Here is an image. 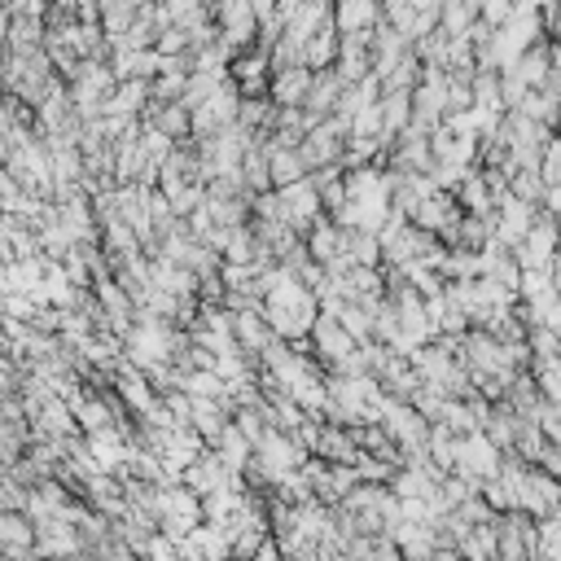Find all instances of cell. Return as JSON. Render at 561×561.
<instances>
[{"instance_id":"1","label":"cell","mask_w":561,"mask_h":561,"mask_svg":"<svg viewBox=\"0 0 561 561\" xmlns=\"http://www.w3.org/2000/svg\"><path fill=\"white\" fill-rule=\"evenodd\" d=\"M259 289H263L259 311H263L272 337L294 342V346L307 342V337H311V324H316V316H320L316 294H311L298 276H289L285 267H267V272H259Z\"/></svg>"},{"instance_id":"2","label":"cell","mask_w":561,"mask_h":561,"mask_svg":"<svg viewBox=\"0 0 561 561\" xmlns=\"http://www.w3.org/2000/svg\"><path fill=\"white\" fill-rule=\"evenodd\" d=\"M500 460L504 456L491 447V438L482 430L465 434V438H456V451H451V478H460V482H469L478 491L482 482H491L500 473Z\"/></svg>"},{"instance_id":"3","label":"cell","mask_w":561,"mask_h":561,"mask_svg":"<svg viewBox=\"0 0 561 561\" xmlns=\"http://www.w3.org/2000/svg\"><path fill=\"white\" fill-rule=\"evenodd\" d=\"M180 486H188L197 500H210V495H228V491H237V486H241V478H237V473H232V469H228V465L206 447V451H202V456L180 473Z\"/></svg>"},{"instance_id":"4","label":"cell","mask_w":561,"mask_h":561,"mask_svg":"<svg viewBox=\"0 0 561 561\" xmlns=\"http://www.w3.org/2000/svg\"><path fill=\"white\" fill-rule=\"evenodd\" d=\"M307 88H311V70H307V66L272 70V79H267V101H272L276 110H302Z\"/></svg>"},{"instance_id":"5","label":"cell","mask_w":561,"mask_h":561,"mask_svg":"<svg viewBox=\"0 0 561 561\" xmlns=\"http://www.w3.org/2000/svg\"><path fill=\"white\" fill-rule=\"evenodd\" d=\"M267 149V180L272 188H289L298 180H307V167L298 158V149H276V145H263Z\"/></svg>"},{"instance_id":"6","label":"cell","mask_w":561,"mask_h":561,"mask_svg":"<svg viewBox=\"0 0 561 561\" xmlns=\"http://www.w3.org/2000/svg\"><path fill=\"white\" fill-rule=\"evenodd\" d=\"M539 180H543V188L561 184V136H557V131L548 136V145H543V153H539Z\"/></svg>"}]
</instances>
